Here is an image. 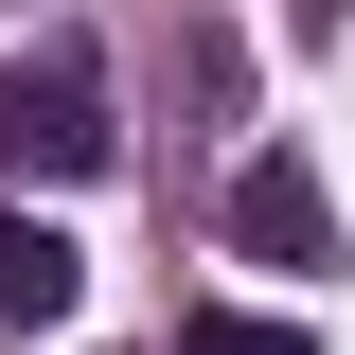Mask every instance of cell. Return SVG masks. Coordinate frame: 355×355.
<instances>
[{"label":"cell","instance_id":"1","mask_svg":"<svg viewBox=\"0 0 355 355\" xmlns=\"http://www.w3.org/2000/svg\"><path fill=\"white\" fill-rule=\"evenodd\" d=\"M125 125H107V71L89 53H0V178H107Z\"/></svg>","mask_w":355,"mask_h":355},{"label":"cell","instance_id":"2","mask_svg":"<svg viewBox=\"0 0 355 355\" xmlns=\"http://www.w3.org/2000/svg\"><path fill=\"white\" fill-rule=\"evenodd\" d=\"M231 249H266V266H338V196H320L302 160H249V178H231Z\"/></svg>","mask_w":355,"mask_h":355},{"label":"cell","instance_id":"3","mask_svg":"<svg viewBox=\"0 0 355 355\" xmlns=\"http://www.w3.org/2000/svg\"><path fill=\"white\" fill-rule=\"evenodd\" d=\"M71 284H89V249L53 214H18V196H0V320H71Z\"/></svg>","mask_w":355,"mask_h":355},{"label":"cell","instance_id":"4","mask_svg":"<svg viewBox=\"0 0 355 355\" xmlns=\"http://www.w3.org/2000/svg\"><path fill=\"white\" fill-rule=\"evenodd\" d=\"M178 355H320V338H302V320H249V302H196Z\"/></svg>","mask_w":355,"mask_h":355},{"label":"cell","instance_id":"5","mask_svg":"<svg viewBox=\"0 0 355 355\" xmlns=\"http://www.w3.org/2000/svg\"><path fill=\"white\" fill-rule=\"evenodd\" d=\"M284 18H355V0H284Z\"/></svg>","mask_w":355,"mask_h":355}]
</instances>
